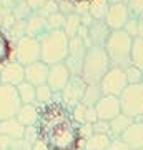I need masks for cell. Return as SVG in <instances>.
I'll use <instances>...</instances> for the list:
<instances>
[{
	"label": "cell",
	"mask_w": 143,
	"mask_h": 150,
	"mask_svg": "<svg viewBox=\"0 0 143 150\" xmlns=\"http://www.w3.org/2000/svg\"><path fill=\"white\" fill-rule=\"evenodd\" d=\"M137 22H138V37L143 38V13L137 17Z\"/></svg>",
	"instance_id": "ab89813d"
},
{
	"label": "cell",
	"mask_w": 143,
	"mask_h": 150,
	"mask_svg": "<svg viewBox=\"0 0 143 150\" xmlns=\"http://www.w3.org/2000/svg\"><path fill=\"white\" fill-rule=\"evenodd\" d=\"M108 8H110L108 0H92L88 4V13L93 20H105Z\"/></svg>",
	"instance_id": "cb8c5ba5"
},
{
	"label": "cell",
	"mask_w": 143,
	"mask_h": 150,
	"mask_svg": "<svg viewBox=\"0 0 143 150\" xmlns=\"http://www.w3.org/2000/svg\"><path fill=\"white\" fill-rule=\"evenodd\" d=\"M73 4H90L92 0H72Z\"/></svg>",
	"instance_id": "7bdbcfd3"
},
{
	"label": "cell",
	"mask_w": 143,
	"mask_h": 150,
	"mask_svg": "<svg viewBox=\"0 0 143 150\" xmlns=\"http://www.w3.org/2000/svg\"><path fill=\"white\" fill-rule=\"evenodd\" d=\"M110 69L111 64L105 47H93L92 45L87 48L80 77L87 82V85H100L101 79L105 77Z\"/></svg>",
	"instance_id": "7a4b0ae2"
},
{
	"label": "cell",
	"mask_w": 143,
	"mask_h": 150,
	"mask_svg": "<svg viewBox=\"0 0 143 150\" xmlns=\"http://www.w3.org/2000/svg\"><path fill=\"white\" fill-rule=\"evenodd\" d=\"M25 127L17 118H8L0 122V135L8 139H25Z\"/></svg>",
	"instance_id": "d6986e66"
},
{
	"label": "cell",
	"mask_w": 143,
	"mask_h": 150,
	"mask_svg": "<svg viewBox=\"0 0 143 150\" xmlns=\"http://www.w3.org/2000/svg\"><path fill=\"white\" fill-rule=\"evenodd\" d=\"M10 55V43L8 38L5 37V33L0 30V64H4Z\"/></svg>",
	"instance_id": "4dcf8cb0"
},
{
	"label": "cell",
	"mask_w": 143,
	"mask_h": 150,
	"mask_svg": "<svg viewBox=\"0 0 143 150\" xmlns=\"http://www.w3.org/2000/svg\"><path fill=\"white\" fill-rule=\"evenodd\" d=\"M127 87H128L127 74H125L123 69H118V67H111L100 82V88L103 95H111V97H118V98Z\"/></svg>",
	"instance_id": "ba28073f"
},
{
	"label": "cell",
	"mask_w": 143,
	"mask_h": 150,
	"mask_svg": "<svg viewBox=\"0 0 143 150\" xmlns=\"http://www.w3.org/2000/svg\"><path fill=\"white\" fill-rule=\"evenodd\" d=\"M127 7L132 17H138L143 13V0H127Z\"/></svg>",
	"instance_id": "1f68e13d"
},
{
	"label": "cell",
	"mask_w": 143,
	"mask_h": 150,
	"mask_svg": "<svg viewBox=\"0 0 143 150\" xmlns=\"http://www.w3.org/2000/svg\"><path fill=\"white\" fill-rule=\"evenodd\" d=\"M17 62L22 64L23 67H28V65L35 64V62H40L42 60V45H40V40L33 37H22L18 42H17Z\"/></svg>",
	"instance_id": "8992f818"
},
{
	"label": "cell",
	"mask_w": 143,
	"mask_h": 150,
	"mask_svg": "<svg viewBox=\"0 0 143 150\" xmlns=\"http://www.w3.org/2000/svg\"><path fill=\"white\" fill-rule=\"evenodd\" d=\"M133 122H135V118L128 117L125 113H120L118 117L110 120V137L111 139H120V137L130 129V125H132Z\"/></svg>",
	"instance_id": "ffe728a7"
},
{
	"label": "cell",
	"mask_w": 143,
	"mask_h": 150,
	"mask_svg": "<svg viewBox=\"0 0 143 150\" xmlns=\"http://www.w3.org/2000/svg\"><path fill=\"white\" fill-rule=\"evenodd\" d=\"M32 150H48V147L43 144L42 140H37V142L32 145Z\"/></svg>",
	"instance_id": "60d3db41"
},
{
	"label": "cell",
	"mask_w": 143,
	"mask_h": 150,
	"mask_svg": "<svg viewBox=\"0 0 143 150\" xmlns=\"http://www.w3.org/2000/svg\"><path fill=\"white\" fill-rule=\"evenodd\" d=\"M120 105H122V113L128 117L138 118L143 115V82L128 85L123 93L120 95Z\"/></svg>",
	"instance_id": "5b68a950"
},
{
	"label": "cell",
	"mask_w": 143,
	"mask_h": 150,
	"mask_svg": "<svg viewBox=\"0 0 143 150\" xmlns=\"http://www.w3.org/2000/svg\"><path fill=\"white\" fill-rule=\"evenodd\" d=\"M110 144H111L110 135L93 134L90 139L85 140V150H108Z\"/></svg>",
	"instance_id": "603a6c76"
},
{
	"label": "cell",
	"mask_w": 143,
	"mask_h": 150,
	"mask_svg": "<svg viewBox=\"0 0 143 150\" xmlns=\"http://www.w3.org/2000/svg\"><path fill=\"white\" fill-rule=\"evenodd\" d=\"M80 134H82V139L83 140L90 139L92 135H93V125H92V123H83V125H80Z\"/></svg>",
	"instance_id": "8d00e7d4"
},
{
	"label": "cell",
	"mask_w": 143,
	"mask_h": 150,
	"mask_svg": "<svg viewBox=\"0 0 143 150\" xmlns=\"http://www.w3.org/2000/svg\"><path fill=\"white\" fill-rule=\"evenodd\" d=\"M25 82V67L18 62H12L2 67L0 72V85L18 87Z\"/></svg>",
	"instance_id": "5bb4252c"
},
{
	"label": "cell",
	"mask_w": 143,
	"mask_h": 150,
	"mask_svg": "<svg viewBox=\"0 0 143 150\" xmlns=\"http://www.w3.org/2000/svg\"><path fill=\"white\" fill-rule=\"evenodd\" d=\"M125 74H127L128 85H135V83H142L143 82V72L140 69H137L135 65H130L128 69H125Z\"/></svg>",
	"instance_id": "f546056e"
},
{
	"label": "cell",
	"mask_w": 143,
	"mask_h": 150,
	"mask_svg": "<svg viewBox=\"0 0 143 150\" xmlns=\"http://www.w3.org/2000/svg\"><path fill=\"white\" fill-rule=\"evenodd\" d=\"M108 150H132L122 139H111V144L108 147Z\"/></svg>",
	"instance_id": "d590c367"
},
{
	"label": "cell",
	"mask_w": 143,
	"mask_h": 150,
	"mask_svg": "<svg viewBox=\"0 0 143 150\" xmlns=\"http://www.w3.org/2000/svg\"><path fill=\"white\" fill-rule=\"evenodd\" d=\"M87 48H88V43L85 42V38L78 37V35L73 37V38H70L68 55H67L65 65L68 67V70H70L72 75H80L82 74V67H83Z\"/></svg>",
	"instance_id": "9c48e42d"
},
{
	"label": "cell",
	"mask_w": 143,
	"mask_h": 150,
	"mask_svg": "<svg viewBox=\"0 0 143 150\" xmlns=\"http://www.w3.org/2000/svg\"><path fill=\"white\" fill-rule=\"evenodd\" d=\"M38 140L48 147V150H85V140L80 134V123L68 108L60 100L38 107L37 120Z\"/></svg>",
	"instance_id": "6da1fadb"
},
{
	"label": "cell",
	"mask_w": 143,
	"mask_h": 150,
	"mask_svg": "<svg viewBox=\"0 0 143 150\" xmlns=\"http://www.w3.org/2000/svg\"><path fill=\"white\" fill-rule=\"evenodd\" d=\"M53 2H62V0H53Z\"/></svg>",
	"instance_id": "f6af8a7d"
},
{
	"label": "cell",
	"mask_w": 143,
	"mask_h": 150,
	"mask_svg": "<svg viewBox=\"0 0 143 150\" xmlns=\"http://www.w3.org/2000/svg\"><path fill=\"white\" fill-rule=\"evenodd\" d=\"M48 0H27V5L30 7L32 10H40Z\"/></svg>",
	"instance_id": "f35d334b"
},
{
	"label": "cell",
	"mask_w": 143,
	"mask_h": 150,
	"mask_svg": "<svg viewBox=\"0 0 143 150\" xmlns=\"http://www.w3.org/2000/svg\"><path fill=\"white\" fill-rule=\"evenodd\" d=\"M53 100H55V93H53V90L47 83L37 87V105L43 107V105H47V103L53 102Z\"/></svg>",
	"instance_id": "83f0119b"
},
{
	"label": "cell",
	"mask_w": 143,
	"mask_h": 150,
	"mask_svg": "<svg viewBox=\"0 0 143 150\" xmlns=\"http://www.w3.org/2000/svg\"><path fill=\"white\" fill-rule=\"evenodd\" d=\"M72 79V74H70L68 67L63 64H55L50 65V70H48V80L47 85L53 90V93H62L68 80Z\"/></svg>",
	"instance_id": "7c38bea8"
},
{
	"label": "cell",
	"mask_w": 143,
	"mask_h": 150,
	"mask_svg": "<svg viewBox=\"0 0 143 150\" xmlns=\"http://www.w3.org/2000/svg\"><path fill=\"white\" fill-rule=\"evenodd\" d=\"M95 110H97V115H98V120L110 122V120H113L115 117H118L122 113L120 98L111 95H103L95 105Z\"/></svg>",
	"instance_id": "4fadbf2b"
},
{
	"label": "cell",
	"mask_w": 143,
	"mask_h": 150,
	"mask_svg": "<svg viewBox=\"0 0 143 150\" xmlns=\"http://www.w3.org/2000/svg\"><path fill=\"white\" fill-rule=\"evenodd\" d=\"M101 97H103V93H101L100 85H88L87 90H85V95H83L82 103H83L85 107H95Z\"/></svg>",
	"instance_id": "484cf974"
},
{
	"label": "cell",
	"mask_w": 143,
	"mask_h": 150,
	"mask_svg": "<svg viewBox=\"0 0 143 150\" xmlns=\"http://www.w3.org/2000/svg\"><path fill=\"white\" fill-rule=\"evenodd\" d=\"M22 105H37V87H33L28 82H23L17 87Z\"/></svg>",
	"instance_id": "7402d4cb"
},
{
	"label": "cell",
	"mask_w": 143,
	"mask_h": 150,
	"mask_svg": "<svg viewBox=\"0 0 143 150\" xmlns=\"http://www.w3.org/2000/svg\"><path fill=\"white\" fill-rule=\"evenodd\" d=\"M93 134L110 135V122H105V120H97V122L93 123Z\"/></svg>",
	"instance_id": "836d02e7"
},
{
	"label": "cell",
	"mask_w": 143,
	"mask_h": 150,
	"mask_svg": "<svg viewBox=\"0 0 143 150\" xmlns=\"http://www.w3.org/2000/svg\"><path fill=\"white\" fill-rule=\"evenodd\" d=\"M87 82L80 77V75H72V79L68 80L67 87L62 90V102L67 105L68 108H73L75 105L82 103L85 95V90H87Z\"/></svg>",
	"instance_id": "30bf717a"
},
{
	"label": "cell",
	"mask_w": 143,
	"mask_h": 150,
	"mask_svg": "<svg viewBox=\"0 0 143 150\" xmlns=\"http://www.w3.org/2000/svg\"><path fill=\"white\" fill-rule=\"evenodd\" d=\"M72 115H73V118L80 123V125H83L85 123V115H87V107H85L83 103L75 105V107L72 108Z\"/></svg>",
	"instance_id": "d6a6232c"
},
{
	"label": "cell",
	"mask_w": 143,
	"mask_h": 150,
	"mask_svg": "<svg viewBox=\"0 0 143 150\" xmlns=\"http://www.w3.org/2000/svg\"><path fill=\"white\" fill-rule=\"evenodd\" d=\"M138 120H140V122H142V123H143V115H142V117H140V118H138Z\"/></svg>",
	"instance_id": "ee69618b"
},
{
	"label": "cell",
	"mask_w": 143,
	"mask_h": 150,
	"mask_svg": "<svg viewBox=\"0 0 143 150\" xmlns=\"http://www.w3.org/2000/svg\"><path fill=\"white\" fill-rule=\"evenodd\" d=\"M123 30H125L130 37L137 38L138 37V22H137V17H132V18L128 20V23L125 25V28H123Z\"/></svg>",
	"instance_id": "e575fe53"
},
{
	"label": "cell",
	"mask_w": 143,
	"mask_h": 150,
	"mask_svg": "<svg viewBox=\"0 0 143 150\" xmlns=\"http://www.w3.org/2000/svg\"><path fill=\"white\" fill-rule=\"evenodd\" d=\"M48 70H50V65L43 64L42 60L28 65L25 67V82L32 83L33 87L45 85L48 80Z\"/></svg>",
	"instance_id": "2e32d148"
},
{
	"label": "cell",
	"mask_w": 143,
	"mask_h": 150,
	"mask_svg": "<svg viewBox=\"0 0 143 150\" xmlns=\"http://www.w3.org/2000/svg\"><path fill=\"white\" fill-rule=\"evenodd\" d=\"M15 118L25 129L35 127L37 125V120H38V107L37 105H22Z\"/></svg>",
	"instance_id": "44dd1931"
},
{
	"label": "cell",
	"mask_w": 143,
	"mask_h": 150,
	"mask_svg": "<svg viewBox=\"0 0 143 150\" xmlns=\"http://www.w3.org/2000/svg\"><path fill=\"white\" fill-rule=\"evenodd\" d=\"M111 30L105 20H93L88 25V47H105Z\"/></svg>",
	"instance_id": "9a60e30c"
},
{
	"label": "cell",
	"mask_w": 143,
	"mask_h": 150,
	"mask_svg": "<svg viewBox=\"0 0 143 150\" xmlns=\"http://www.w3.org/2000/svg\"><path fill=\"white\" fill-rule=\"evenodd\" d=\"M142 150H143V149H142Z\"/></svg>",
	"instance_id": "bcb514c9"
},
{
	"label": "cell",
	"mask_w": 143,
	"mask_h": 150,
	"mask_svg": "<svg viewBox=\"0 0 143 150\" xmlns=\"http://www.w3.org/2000/svg\"><path fill=\"white\" fill-rule=\"evenodd\" d=\"M65 20H67V15H63L62 12H57V13H52V15L47 18L48 22V28L50 30H63L65 27Z\"/></svg>",
	"instance_id": "f1b7e54d"
},
{
	"label": "cell",
	"mask_w": 143,
	"mask_h": 150,
	"mask_svg": "<svg viewBox=\"0 0 143 150\" xmlns=\"http://www.w3.org/2000/svg\"><path fill=\"white\" fill-rule=\"evenodd\" d=\"M98 120V115H97L95 107H87V115H85V123H93Z\"/></svg>",
	"instance_id": "74e56055"
},
{
	"label": "cell",
	"mask_w": 143,
	"mask_h": 150,
	"mask_svg": "<svg viewBox=\"0 0 143 150\" xmlns=\"http://www.w3.org/2000/svg\"><path fill=\"white\" fill-rule=\"evenodd\" d=\"M25 30H27V37H33V38H38V40H40L47 32H50L47 18L43 15H40V13H35V15L28 17Z\"/></svg>",
	"instance_id": "ac0fdd59"
},
{
	"label": "cell",
	"mask_w": 143,
	"mask_h": 150,
	"mask_svg": "<svg viewBox=\"0 0 143 150\" xmlns=\"http://www.w3.org/2000/svg\"><path fill=\"white\" fill-rule=\"evenodd\" d=\"M70 38L63 30H50L40 38L42 45V62L47 65L63 64L68 55Z\"/></svg>",
	"instance_id": "277c9868"
},
{
	"label": "cell",
	"mask_w": 143,
	"mask_h": 150,
	"mask_svg": "<svg viewBox=\"0 0 143 150\" xmlns=\"http://www.w3.org/2000/svg\"><path fill=\"white\" fill-rule=\"evenodd\" d=\"M132 65L143 72V38L137 37L133 38V48H132Z\"/></svg>",
	"instance_id": "4316f807"
},
{
	"label": "cell",
	"mask_w": 143,
	"mask_h": 150,
	"mask_svg": "<svg viewBox=\"0 0 143 150\" xmlns=\"http://www.w3.org/2000/svg\"><path fill=\"white\" fill-rule=\"evenodd\" d=\"M120 139H122L132 150H142L143 149V123L140 122V120H135V122L130 125V129H128Z\"/></svg>",
	"instance_id": "e0dca14e"
},
{
	"label": "cell",
	"mask_w": 143,
	"mask_h": 150,
	"mask_svg": "<svg viewBox=\"0 0 143 150\" xmlns=\"http://www.w3.org/2000/svg\"><path fill=\"white\" fill-rule=\"evenodd\" d=\"M132 18V13L128 10L127 4H110L108 13L105 17V23L111 32L113 30H123L128 20Z\"/></svg>",
	"instance_id": "8fae6325"
},
{
	"label": "cell",
	"mask_w": 143,
	"mask_h": 150,
	"mask_svg": "<svg viewBox=\"0 0 143 150\" xmlns=\"http://www.w3.org/2000/svg\"><path fill=\"white\" fill-rule=\"evenodd\" d=\"M22 107L17 87L0 85V122L15 118Z\"/></svg>",
	"instance_id": "52a82bcc"
},
{
	"label": "cell",
	"mask_w": 143,
	"mask_h": 150,
	"mask_svg": "<svg viewBox=\"0 0 143 150\" xmlns=\"http://www.w3.org/2000/svg\"><path fill=\"white\" fill-rule=\"evenodd\" d=\"M108 4H127V0H108Z\"/></svg>",
	"instance_id": "b9f144b4"
},
{
	"label": "cell",
	"mask_w": 143,
	"mask_h": 150,
	"mask_svg": "<svg viewBox=\"0 0 143 150\" xmlns=\"http://www.w3.org/2000/svg\"><path fill=\"white\" fill-rule=\"evenodd\" d=\"M132 48L133 37H130L125 30H113L105 45L111 67H118L123 70L128 69L132 65Z\"/></svg>",
	"instance_id": "3957f363"
},
{
	"label": "cell",
	"mask_w": 143,
	"mask_h": 150,
	"mask_svg": "<svg viewBox=\"0 0 143 150\" xmlns=\"http://www.w3.org/2000/svg\"><path fill=\"white\" fill-rule=\"evenodd\" d=\"M82 27V15L80 13H70L67 15V20H65V27H63V32L68 38H73L78 35V30Z\"/></svg>",
	"instance_id": "d4e9b609"
}]
</instances>
